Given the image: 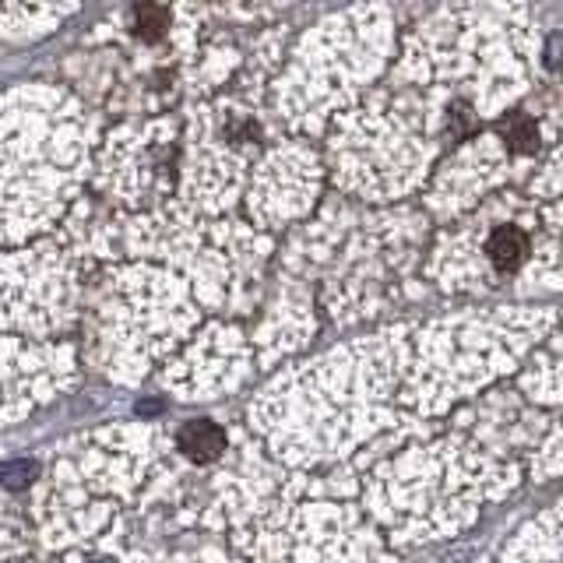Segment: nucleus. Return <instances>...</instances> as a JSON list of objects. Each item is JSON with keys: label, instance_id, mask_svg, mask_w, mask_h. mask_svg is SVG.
Returning a JSON list of instances; mask_svg holds the SVG:
<instances>
[{"label": "nucleus", "instance_id": "20e7f679", "mask_svg": "<svg viewBox=\"0 0 563 563\" xmlns=\"http://www.w3.org/2000/svg\"><path fill=\"white\" fill-rule=\"evenodd\" d=\"M507 137H510V148L532 152V148H536V128H532V120H525V117H518L515 123H510V131H507Z\"/></svg>", "mask_w": 563, "mask_h": 563}, {"label": "nucleus", "instance_id": "7ed1b4c3", "mask_svg": "<svg viewBox=\"0 0 563 563\" xmlns=\"http://www.w3.org/2000/svg\"><path fill=\"white\" fill-rule=\"evenodd\" d=\"M166 25H169V14H166L163 8L145 4V8H137V11H134V29H137L141 40H158Z\"/></svg>", "mask_w": 563, "mask_h": 563}, {"label": "nucleus", "instance_id": "39448f33", "mask_svg": "<svg viewBox=\"0 0 563 563\" xmlns=\"http://www.w3.org/2000/svg\"><path fill=\"white\" fill-rule=\"evenodd\" d=\"M32 475H35V465L32 462H14V465L0 468V479H4V486H11V489H22L32 479Z\"/></svg>", "mask_w": 563, "mask_h": 563}, {"label": "nucleus", "instance_id": "f03ea898", "mask_svg": "<svg viewBox=\"0 0 563 563\" xmlns=\"http://www.w3.org/2000/svg\"><path fill=\"white\" fill-rule=\"evenodd\" d=\"M528 254V236L515 225H500L497 233L489 236V261L497 264L500 272H515L521 268V261Z\"/></svg>", "mask_w": 563, "mask_h": 563}, {"label": "nucleus", "instance_id": "f257e3e1", "mask_svg": "<svg viewBox=\"0 0 563 563\" xmlns=\"http://www.w3.org/2000/svg\"><path fill=\"white\" fill-rule=\"evenodd\" d=\"M180 451L190 457V462H216V457L225 451V433L208 419H194L180 430Z\"/></svg>", "mask_w": 563, "mask_h": 563}]
</instances>
